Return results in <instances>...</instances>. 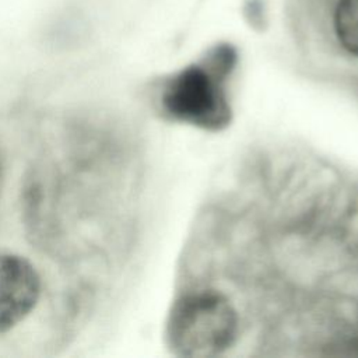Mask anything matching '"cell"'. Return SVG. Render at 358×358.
<instances>
[{
	"instance_id": "1",
	"label": "cell",
	"mask_w": 358,
	"mask_h": 358,
	"mask_svg": "<svg viewBox=\"0 0 358 358\" xmlns=\"http://www.w3.org/2000/svg\"><path fill=\"white\" fill-rule=\"evenodd\" d=\"M234 64L229 49H218L208 63L193 64L162 87L159 105L173 120L206 130H220L231 120L225 80Z\"/></svg>"
},
{
	"instance_id": "2",
	"label": "cell",
	"mask_w": 358,
	"mask_h": 358,
	"mask_svg": "<svg viewBox=\"0 0 358 358\" xmlns=\"http://www.w3.org/2000/svg\"><path fill=\"white\" fill-rule=\"evenodd\" d=\"M236 334V315L231 303L215 292L183 298L169 322V340L182 355L208 357L231 345Z\"/></svg>"
},
{
	"instance_id": "3",
	"label": "cell",
	"mask_w": 358,
	"mask_h": 358,
	"mask_svg": "<svg viewBox=\"0 0 358 358\" xmlns=\"http://www.w3.org/2000/svg\"><path fill=\"white\" fill-rule=\"evenodd\" d=\"M42 278L27 257L0 252V334L20 326L36 308Z\"/></svg>"
},
{
	"instance_id": "4",
	"label": "cell",
	"mask_w": 358,
	"mask_h": 358,
	"mask_svg": "<svg viewBox=\"0 0 358 358\" xmlns=\"http://www.w3.org/2000/svg\"><path fill=\"white\" fill-rule=\"evenodd\" d=\"M334 29L343 48L358 57V0H338Z\"/></svg>"
}]
</instances>
